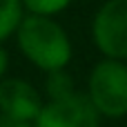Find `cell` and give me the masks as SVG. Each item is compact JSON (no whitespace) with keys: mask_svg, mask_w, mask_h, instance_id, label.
I'll return each instance as SVG.
<instances>
[{"mask_svg":"<svg viewBox=\"0 0 127 127\" xmlns=\"http://www.w3.org/2000/svg\"><path fill=\"white\" fill-rule=\"evenodd\" d=\"M74 0H22L27 13H38V16H58L63 13Z\"/></svg>","mask_w":127,"mask_h":127,"instance_id":"ba28073f","label":"cell"},{"mask_svg":"<svg viewBox=\"0 0 127 127\" xmlns=\"http://www.w3.org/2000/svg\"><path fill=\"white\" fill-rule=\"evenodd\" d=\"M89 31L103 58L127 63V0H105L96 9Z\"/></svg>","mask_w":127,"mask_h":127,"instance_id":"3957f363","label":"cell"},{"mask_svg":"<svg viewBox=\"0 0 127 127\" xmlns=\"http://www.w3.org/2000/svg\"><path fill=\"white\" fill-rule=\"evenodd\" d=\"M20 54L42 74L67 69L74 56V45L65 27L54 16L27 13L16 31Z\"/></svg>","mask_w":127,"mask_h":127,"instance_id":"6da1fadb","label":"cell"},{"mask_svg":"<svg viewBox=\"0 0 127 127\" xmlns=\"http://www.w3.org/2000/svg\"><path fill=\"white\" fill-rule=\"evenodd\" d=\"M0 127H33V123H25V121H18V118L0 114Z\"/></svg>","mask_w":127,"mask_h":127,"instance_id":"9c48e42d","label":"cell"},{"mask_svg":"<svg viewBox=\"0 0 127 127\" xmlns=\"http://www.w3.org/2000/svg\"><path fill=\"white\" fill-rule=\"evenodd\" d=\"M7 71H9V54H7L4 45H0V80L7 76Z\"/></svg>","mask_w":127,"mask_h":127,"instance_id":"30bf717a","label":"cell"},{"mask_svg":"<svg viewBox=\"0 0 127 127\" xmlns=\"http://www.w3.org/2000/svg\"><path fill=\"white\" fill-rule=\"evenodd\" d=\"M76 92H78L76 83L67 69L45 74V100H60V98H67Z\"/></svg>","mask_w":127,"mask_h":127,"instance_id":"52a82bcc","label":"cell"},{"mask_svg":"<svg viewBox=\"0 0 127 127\" xmlns=\"http://www.w3.org/2000/svg\"><path fill=\"white\" fill-rule=\"evenodd\" d=\"M85 96L100 114V118L118 121L127 116V63L100 58L89 76Z\"/></svg>","mask_w":127,"mask_h":127,"instance_id":"7a4b0ae2","label":"cell"},{"mask_svg":"<svg viewBox=\"0 0 127 127\" xmlns=\"http://www.w3.org/2000/svg\"><path fill=\"white\" fill-rule=\"evenodd\" d=\"M45 105V96L25 78L4 76L0 80V114L33 123Z\"/></svg>","mask_w":127,"mask_h":127,"instance_id":"5b68a950","label":"cell"},{"mask_svg":"<svg viewBox=\"0 0 127 127\" xmlns=\"http://www.w3.org/2000/svg\"><path fill=\"white\" fill-rule=\"evenodd\" d=\"M103 118L85 96L76 92L60 100H45L33 127H100Z\"/></svg>","mask_w":127,"mask_h":127,"instance_id":"277c9868","label":"cell"},{"mask_svg":"<svg viewBox=\"0 0 127 127\" xmlns=\"http://www.w3.org/2000/svg\"><path fill=\"white\" fill-rule=\"evenodd\" d=\"M25 16L27 11L22 0H0V45L11 36H16Z\"/></svg>","mask_w":127,"mask_h":127,"instance_id":"8992f818","label":"cell"}]
</instances>
